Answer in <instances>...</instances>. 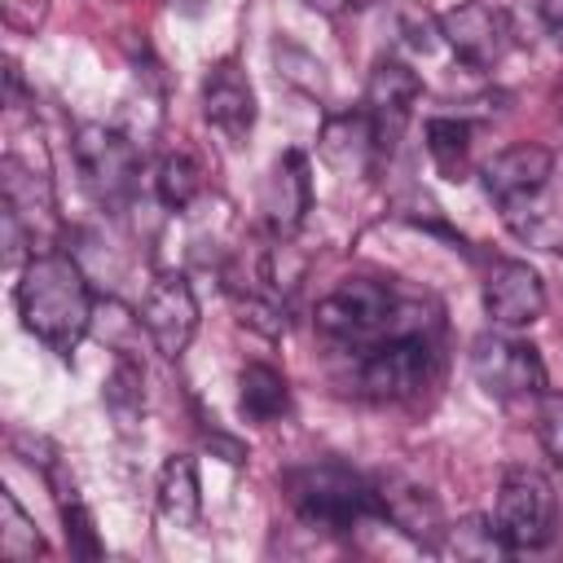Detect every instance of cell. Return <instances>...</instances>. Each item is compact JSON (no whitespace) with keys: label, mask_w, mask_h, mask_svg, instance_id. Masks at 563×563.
I'll return each instance as SVG.
<instances>
[{"label":"cell","mask_w":563,"mask_h":563,"mask_svg":"<svg viewBox=\"0 0 563 563\" xmlns=\"http://www.w3.org/2000/svg\"><path fill=\"white\" fill-rule=\"evenodd\" d=\"M13 299H18V317H22L26 334H35L62 361H70V352L84 343V334L92 330V317H97L92 286H88L84 268L62 251L26 255Z\"/></svg>","instance_id":"1"},{"label":"cell","mask_w":563,"mask_h":563,"mask_svg":"<svg viewBox=\"0 0 563 563\" xmlns=\"http://www.w3.org/2000/svg\"><path fill=\"white\" fill-rule=\"evenodd\" d=\"M286 497L295 506V515L308 528L321 532H352L365 519H383V497L378 484H369L365 475L347 471L343 462H308L286 471Z\"/></svg>","instance_id":"2"},{"label":"cell","mask_w":563,"mask_h":563,"mask_svg":"<svg viewBox=\"0 0 563 563\" xmlns=\"http://www.w3.org/2000/svg\"><path fill=\"white\" fill-rule=\"evenodd\" d=\"M361 352V365H356V387L369 396V400H405L413 396L431 365H435V343L422 334V330H387L383 339L356 347Z\"/></svg>","instance_id":"3"},{"label":"cell","mask_w":563,"mask_h":563,"mask_svg":"<svg viewBox=\"0 0 563 563\" xmlns=\"http://www.w3.org/2000/svg\"><path fill=\"white\" fill-rule=\"evenodd\" d=\"M554 488L541 471L532 466H510L501 475L497 488V506H493V532L501 537V545L515 550H541L554 541Z\"/></svg>","instance_id":"4"},{"label":"cell","mask_w":563,"mask_h":563,"mask_svg":"<svg viewBox=\"0 0 563 563\" xmlns=\"http://www.w3.org/2000/svg\"><path fill=\"white\" fill-rule=\"evenodd\" d=\"M312 321L325 339L365 347V343L383 339L387 330H396V295H391V286H383L374 277H343L317 303Z\"/></svg>","instance_id":"5"},{"label":"cell","mask_w":563,"mask_h":563,"mask_svg":"<svg viewBox=\"0 0 563 563\" xmlns=\"http://www.w3.org/2000/svg\"><path fill=\"white\" fill-rule=\"evenodd\" d=\"M471 374L488 396H541L545 391V361L532 343L515 334H479L471 343Z\"/></svg>","instance_id":"6"},{"label":"cell","mask_w":563,"mask_h":563,"mask_svg":"<svg viewBox=\"0 0 563 563\" xmlns=\"http://www.w3.org/2000/svg\"><path fill=\"white\" fill-rule=\"evenodd\" d=\"M136 317H141V330L150 334L154 352L176 361L198 334V295H194L189 277L185 273H158L150 282Z\"/></svg>","instance_id":"7"},{"label":"cell","mask_w":563,"mask_h":563,"mask_svg":"<svg viewBox=\"0 0 563 563\" xmlns=\"http://www.w3.org/2000/svg\"><path fill=\"white\" fill-rule=\"evenodd\" d=\"M422 97V79L409 62L400 57H378L369 84H365V114L374 128V145L378 154H391L413 119V106Z\"/></svg>","instance_id":"8"},{"label":"cell","mask_w":563,"mask_h":563,"mask_svg":"<svg viewBox=\"0 0 563 563\" xmlns=\"http://www.w3.org/2000/svg\"><path fill=\"white\" fill-rule=\"evenodd\" d=\"M75 163H79L84 185L101 202H114V198H123L132 189L141 150H136V141H128L123 132H114L106 123H84L75 132Z\"/></svg>","instance_id":"9"},{"label":"cell","mask_w":563,"mask_h":563,"mask_svg":"<svg viewBox=\"0 0 563 563\" xmlns=\"http://www.w3.org/2000/svg\"><path fill=\"white\" fill-rule=\"evenodd\" d=\"M479 180L488 189V198L506 211L523 198H537L550 189L554 180V154L537 141H519V145H506L501 154H493L484 167H479Z\"/></svg>","instance_id":"10"},{"label":"cell","mask_w":563,"mask_h":563,"mask_svg":"<svg viewBox=\"0 0 563 563\" xmlns=\"http://www.w3.org/2000/svg\"><path fill=\"white\" fill-rule=\"evenodd\" d=\"M435 26H440L444 44H449L471 70L497 66L501 53H506V35H510V31H506V18H501L497 9H488V4H479V0H462V4L444 9V13L435 18Z\"/></svg>","instance_id":"11"},{"label":"cell","mask_w":563,"mask_h":563,"mask_svg":"<svg viewBox=\"0 0 563 563\" xmlns=\"http://www.w3.org/2000/svg\"><path fill=\"white\" fill-rule=\"evenodd\" d=\"M484 312L501 330H523L545 312V282L523 260H497L484 277Z\"/></svg>","instance_id":"12"},{"label":"cell","mask_w":563,"mask_h":563,"mask_svg":"<svg viewBox=\"0 0 563 563\" xmlns=\"http://www.w3.org/2000/svg\"><path fill=\"white\" fill-rule=\"evenodd\" d=\"M312 211V167L303 150H286L264 180V220L273 238H295Z\"/></svg>","instance_id":"13"},{"label":"cell","mask_w":563,"mask_h":563,"mask_svg":"<svg viewBox=\"0 0 563 563\" xmlns=\"http://www.w3.org/2000/svg\"><path fill=\"white\" fill-rule=\"evenodd\" d=\"M202 119L216 132H224L233 145H242L251 136V128H255V88L233 62H224V66H216L207 75V84H202Z\"/></svg>","instance_id":"14"},{"label":"cell","mask_w":563,"mask_h":563,"mask_svg":"<svg viewBox=\"0 0 563 563\" xmlns=\"http://www.w3.org/2000/svg\"><path fill=\"white\" fill-rule=\"evenodd\" d=\"M158 515L167 528H194L202 515V484H198V462L189 453H172L158 471Z\"/></svg>","instance_id":"15"},{"label":"cell","mask_w":563,"mask_h":563,"mask_svg":"<svg viewBox=\"0 0 563 563\" xmlns=\"http://www.w3.org/2000/svg\"><path fill=\"white\" fill-rule=\"evenodd\" d=\"M369 154H378V145H374V128H369V114L365 110L325 119V128H321V158L330 167L361 172L369 163Z\"/></svg>","instance_id":"16"},{"label":"cell","mask_w":563,"mask_h":563,"mask_svg":"<svg viewBox=\"0 0 563 563\" xmlns=\"http://www.w3.org/2000/svg\"><path fill=\"white\" fill-rule=\"evenodd\" d=\"M238 405H242V413L251 422H277L290 409V387H286V378L273 365L251 361L238 374Z\"/></svg>","instance_id":"17"},{"label":"cell","mask_w":563,"mask_h":563,"mask_svg":"<svg viewBox=\"0 0 563 563\" xmlns=\"http://www.w3.org/2000/svg\"><path fill=\"white\" fill-rule=\"evenodd\" d=\"M154 194H158V202H163L167 211H189L194 198L202 194V167H198V158L185 154V150L167 154V158L158 163Z\"/></svg>","instance_id":"18"},{"label":"cell","mask_w":563,"mask_h":563,"mask_svg":"<svg viewBox=\"0 0 563 563\" xmlns=\"http://www.w3.org/2000/svg\"><path fill=\"white\" fill-rule=\"evenodd\" d=\"M0 554L9 563H26L44 554V537L40 528L26 519V510L18 506V497L9 488H0Z\"/></svg>","instance_id":"19"},{"label":"cell","mask_w":563,"mask_h":563,"mask_svg":"<svg viewBox=\"0 0 563 563\" xmlns=\"http://www.w3.org/2000/svg\"><path fill=\"white\" fill-rule=\"evenodd\" d=\"M427 150L457 180V172H462V163L471 154V123H462V119H427Z\"/></svg>","instance_id":"20"},{"label":"cell","mask_w":563,"mask_h":563,"mask_svg":"<svg viewBox=\"0 0 563 563\" xmlns=\"http://www.w3.org/2000/svg\"><path fill=\"white\" fill-rule=\"evenodd\" d=\"M106 405L128 422V418H136L141 413V369L123 356L119 365H114V374L106 378Z\"/></svg>","instance_id":"21"},{"label":"cell","mask_w":563,"mask_h":563,"mask_svg":"<svg viewBox=\"0 0 563 563\" xmlns=\"http://www.w3.org/2000/svg\"><path fill=\"white\" fill-rule=\"evenodd\" d=\"M537 440L550 453L554 466H563V391H541L537 396Z\"/></svg>","instance_id":"22"},{"label":"cell","mask_w":563,"mask_h":563,"mask_svg":"<svg viewBox=\"0 0 563 563\" xmlns=\"http://www.w3.org/2000/svg\"><path fill=\"white\" fill-rule=\"evenodd\" d=\"M453 554H457V559H466V554H475V559H497V554H510V550H506L501 537L493 532V519H488V523H484V519H466V523L453 528Z\"/></svg>","instance_id":"23"},{"label":"cell","mask_w":563,"mask_h":563,"mask_svg":"<svg viewBox=\"0 0 563 563\" xmlns=\"http://www.w3.org/2000/svg\"><path fill=\"white\" fill-rule=\"evenodd\" d=\"M62 523H66V541H70V554L79 559H101V541L92 532V515L70 497L62 501Z\"/></svg>","instance_id":"24"},{"label":"cell","mask_w":563,"mask_h":563,"mask_svg":"<svg viewBox=\"0 0 563 563\" xmlns=\"http://www.w3.org/2000/svg\"><path fill=\"white\" fill-rule=\"evenodd\" d=\"M0 4H4V22L18 31H35L48 9V0H0Z\"/></svg>","instance_id":"25"},{"label":"cell","mask_w":563,"mask_h":563,"mask_svg":"<svg viewBox=\"0 0 563 563\" xmlns=\"http://www.w3.org/2000/svg\"><path fill=\"white\" fill-rule=\"evenodd\" d=\"M537 13H541V22L563 40V0H537Z\"/></svg>","instance_id":"26"},{"label":"cell","mask_w":563,"mask_h":563,"mask_svg":"<svg viewBox=\"0 0 563 563\" xmlns=\"http://www.w3.org/2000/svg\"><path fill=\"white\" fill-rule=\"evenodd\" d=\"M308 4H312L317 13H325V18H334V13H343V9H347L343 0H308Z\"/></svg>","instance_id":"27"},{"label":"cell","mask_w":563,"mask_h":563,"mask_svg":"<svg viewBox=\"0 0 563 563\" xmlns=\"http://www.w3.org/2000/svg\"><path fill=\"white\" fill-rule=\"evenodd\" d=\"M347 9H369V4H378V0H343Z\"/></svg>","instance_id":"28"},{"label":"cell","mask_w":563,"mask_h":563,"mask_svg":"<svg viewBox=\"0 0 563 563\" xmlns=\"http://www.w3.org/2000/svg\"><path fill=\"white\" fill-rule=\"evenodd\" d=\"M554 106H559V114H563V88H559V97H554Z\"/></svg>","instance_id":"29"}]
</instances>
